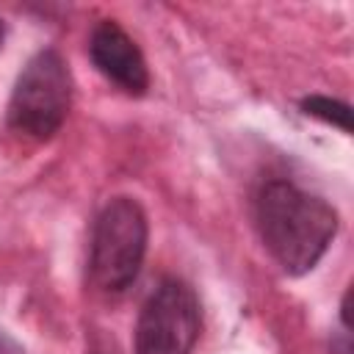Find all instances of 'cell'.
I'll list each match as a JSON object with an SVG mask.
<instances>
[{"mask_svg":"<svg viewBox=\"0 0 354 354\" xmlns=\"http://www.w3.org/2000/svg\"><path fill=\"white\" fill-rule=\"evenodd\" d=\"M149 224L144 207L130 196H113L102 205L91 227L88 243V279L108 296L124 293L147 254Z\"/></svg>","mask_w":354,"mask_h":354,"instance_id":"cell-2","label":"cell"},{"mask_svg":"<svg viewBox=\"0 0 354 354\" xmlns=\"http://www.w3.org/2000/svg\"><path fill=\"white\" fill-rule=\"evenodd\" d=\"M301 111L307 116H315V119L332 124V127H340L343 133H351V108L346 102H340V100L313 94V97L301 100Z\"/></svg>","mask_w":354,"mask_h":354,"instance_id":"cell-6","label":"cell"},{"mask_svg":"<svg viewBox=\"0 0 354 354\" xmlns=\"http://www.w3.org/2000/svg\"><path fill=\"white\" fill-rule=\"evenodd\" d=\"M199 329L202 310L194 288L183 279H163L141 304L136 354H191Z\"/></svg>","mask_w":354,"mask_h":354,"instance_id":"cell-4","label":"cell"},{"mask_svg":"<svg viewBox=\"0 0 354 354\" xmlns=\"http://www.w3.org/2000/svg\"><path fill=\"white\" fill-rule=\"evenodd\" d=\"M72 105V72L58 50H39L19 72L8 100V127L47 141L53 138Z\"/></svg>","mask_w":354,"mask_h":354,"instance_id":"cell-3","label":"cell"},{"mask_svg":"<svg viewBox=\"0 0 354 354\" xmlns=\"http://www.w3.org/2000/svg\"><path fill=\"white\" fill-rule=\"evenodd\" d=\"M0 41H3V22H0Z\"/></svg>","mask_w":354,"mask_h":354,"instance_id":"cell-7","label":"cell"},{"mask_svg":"<svg viewBox=\"0 0 354 354\" xmlns=\"http://www.w3.org/2000/svg\"><path fill=\"white\" fill-rule=\"evenodd\" d=\"M88 55L91 64L124 94L141 97L149 88V69L144 53L119 22L102 19L94 25L88 39Z\"/></svg>","mask_w":354,"mask_h":354,"instance_id":"cell-5","label":"cell"},{"mask_svg":"<svg viewBox=\"0 0 354 354\" xmlns=\"http://www.w3.org/2000/svg\"><path fill=\"white\" fill-rule=\"evenodd\" d=\"M254 224L268 254L285 274L301 277L318 266L337 235V210L290 180H268L254 199Z\"/></svg>","mask_w":354,"mask_h":354,"instance_id":"cell-1","label":"cell"}]
</instances>
